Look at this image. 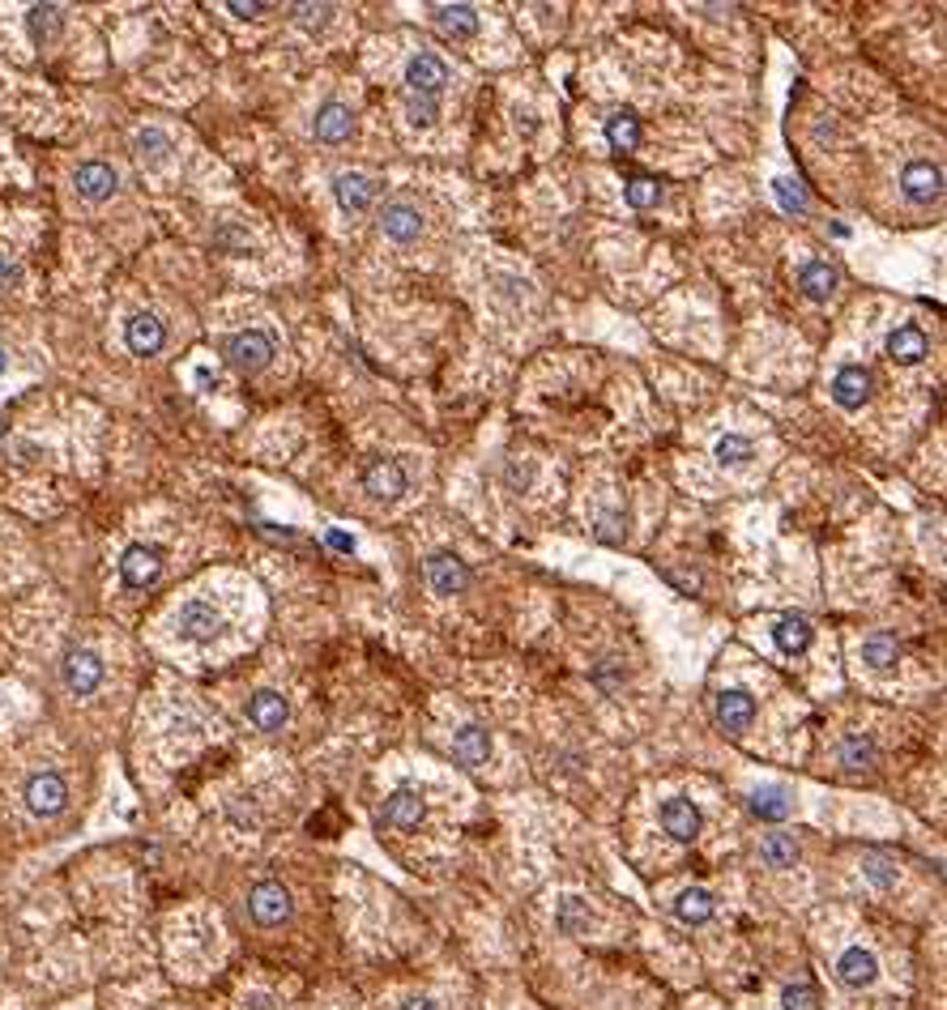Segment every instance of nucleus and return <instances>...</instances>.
Instances as JSON below:
<instances>
[{
    "mask_svg": "<svg viewBox=\"0 0 947 1010\" xmlns=\"http://www.w3.org/2000/svg\"><path fill=\"white\" fill-rule=\"evenodd\" d=\"M214 244L226 247V252H252V239L235 226V222H223V226L214 231Z\"/></svg>",
    "mask_w": 947,
    "mask_h": 1010,
    "instance_id": "obj_43",
    "label": "nucleus"
},
{
    "mask_svg": "<svg viewBox=\"0 0 947 1010\" xmlns=\"http://www.w3.org/2000/svg\"><path fill=\"white\" fill-rule=\"evenodd\" d=\"M452 759L466 767H478L491 759V734L482 730V725H461L457 734H452Z\"/></svg>",
    "mask_w": 947,
    "mask_h": 1010,
    "instance_id": "obj_23",
    "label": "nucleus"
},
{
    "mask_svg": "<svg viewBox=\"0 0 947 1010\" xmlns=\"http://www.w3.org/2000/svg\"><path fill=\"white\" fill-rule=\"evenodd\" d=\"M431 22L452 39H470V34H478V9L474 4H436Z\"/></svg>",
    "mask_w": 947,
    "mask_h": 1010,
    "instance_id": "obj_27",
    "label": "nucleus"
},
{
    "mask_svg": "<svg viewBox=\"0 0 947 1010\" xmlns=\"http://www.w3.org/2000/svg\"><path fill=\"white\" fill-rule=\"evenodd\" d=\"M274 4H261V0H231L226 4V13H235V18H244V22H256V18H265Z\"/></svg>",
    "mask_w": 947,
    "mask_h": 1010,
    "instance_id": "obj_44",
    "label": "nucleus"
},
{
    "mask_svg": "<svg viewBox=\"0 0 947 1010\" xmlns=\"http://www.w3.org/2000/svg\"><path fill=\"white\" fill-rule=\"evenodd\" d=\"M896 661H900V644L892 640L888 631H875V635L863 640V665L884 674V670H896Z\"/></svg>",
    "mask_w": 947,
    "mask_h": 1010,
    "instance_id": "obj_33",
    "label": "nucleus"
},
{
    "mask_svg": "<svg viewBox=\"0 0 947 1010\" xmlns=\"http://www.w3.org/2000/svg\"><path fill=\"white\" fill-rule=\"evenodd\" d=\"M619 524H623L619 517H598V533H602L607 542H619V538L628 533V529H619Z\"/></svg>",
    "mask_w": 947,
    "mask_h": 1010,
    "instance_id": "obj_46",
    "label": "nucleus"
},
{
    "mask_svg": "<svg viewBox=\"0 0 947 1010\" xmlns=\"http://www.w3.org/2000/svg\"><path fill=\"white\" fill-rule=\"evenodd\" d=\"M747 810H752V819H760V823H785L790 819V810H794V793L785 789V785H760V789L747 797Z\"/></svg>",
    "mask_w": 947,
    "mask_h": 1010,
    "instance_id": "obj_21",
    "label": "nucleus"
},
{
    "mask_svg": "<svg viewBox=\"0 0 947 1010\" xmlns=\"http://www.w3.org/2000/svg\"><path fill=\"white\" fill-rule=\"evenodd\" d=\"M401 1010H440V1007H436L431 998H410V1002H406Z\"/></svg>",
    "mask_w": 947,
    "mask_h": 1010,
    "instance_id": "obj_48",
    "label": "nucleus"
},
{
    "mask_svg": "<svg viewBox=\"0 0 947 1010\" xmlns=\"http://www.w3.org/2000/svg\"><path fill=\"white\" fill-rule=\"evenodd\" d=\"M644 129L641 120H637V111H614L611 120H607V141H611L614 154H632L637 145H641Z\"/></svg>",
    "mask_w": 947,
    "mask_h": 1010,
    "instance_id": "obj_28",
    "label": "nucleus"
},
{
    "mask_svg": "<svg viewBox=\"0 0 947 1010\" xmlns=\"http://www.w3.org/2000/svg\"><path fill=\"white\" fill-rule=\"evenodd\" d=\"M380 819L389 823V827H401V832H410V827H418V823L427 819V802H422V793L418 789H393L389 797H385V810H380Z\"/></svg>",
    "mask_w": 947,
    "mask_h": 1010,
    "instance_id": "obj_17",
    "label": "nucleus"
},
{
    "mask_svg": "<svg viewBox=\"0 0 947 1010\" xmlns=\"http://www.w3.org/2000/svg\"><path fill=\"white\" fill-rule=\"evenodd\" d=\"M334 18V4H295V22L304 30H325Z\"/></svg>",
    "mask_w": 947,
    "mask_h": 1010,
    "instance_id": "obj_42",
    "label": "nucleus"
},
{
    "mask_svg": "<svg viewBox=\"0 0 947 1010\" xmlns=\"http://www.w3.org/2000/svg\"><path fill=\"white\" fill-rule=\"evenodd\" d=\"M926 350H930V337H926L918 325L892 328V337H888V358H892V363H905V367H914V363H921V358H926Z\"/></svg>",
    "mask_w": 947,
    "mask_h": 1010,
    "instance_id": "obj_25",
    "label": "nucleus"
},
{
    "mask_svg": "<svg viewBox=\"0 0 947 1010\" xmlns=\"http://www.w3.org/2000/svg\"><path fill=\"white\" fill-rule=\"evenodd\" d=\"M713 457L722 465H747L752 461V439L747 436H722L713 443Z\"/></svg>",
    "mask_w": 947,
    "mask_h": 1010,
    "instance_id": "obj_39",
    "label": "nucleus"
},
{
    "mask_svg": "<svg viewBox=\"0 0 947 1010\" xmlns=\"http://www.w3.org/2000/svg\"><path fill=\"white\" fill-rule=\"evenodd\" d=\"M836 286H841V274H836L828 261H807V265L798 269V290H803L807 299L828 303L836 295Z\"/></svg>",
    "mask_w": 947,
    "mask_h": 1010,
    "instance_id": "obj_24",
    "label": "nucleus"
},
{
    "mask_svg": "<svg viewBox=\"0 0 947 1010\" xmlns=\"http://www.w3.org/2000/svg\"><path fill=\"white\" fill-rule=\"evenodd\" d=\"M363 491L371 499H401L406 494V469L397 461H371L363 469Z\"/></svg>",
    "mask_w": 947,
    "mask_h": 1010,
    "instance_id": "obj_19",
    "label": "nucleus"
},
{
    "mask_svg": "<svg viewBox=\"0 0 947 1010\" xmlns=\"http://www.w3.org/2000/svg\"><path fill=\"white\" fill-rule=\"evenodd\" d=\"M120 575H124V584L129 589H150L159 575H163V550L154 547H129L124 550V559H120Z\"/></svg>",
    "mask_w": 947,
    "mask_h": 1010,
    "instance_id": "obj_15",
    "label": "nucleus"
},
{
    "mask_svg": "<svg viewBox=\"0 0 947 1010\" xmlns=\"http://www.w3.org/2000/svg\"><path fill=\"white\" fill-rule=\"evenodd\" d=\"M781 1007L785 1010H824V998H819L815 985L798 981V985H785V989H781Z\"/></svg>",
    "mask_w": 947,
    "mask_h": 1010,
    "instance_id": "obj_38",
    "label": "nucleus"
},
{
    "mask_svg": "<svg viewBox=\"0 0 947 1010\" xmlns=\"http://www.w3.org/2000/svg\"><path fill=\"white\" fill-rule=\"evenodd\" d=\"M427 584L440 593V598H461L470 589V568L452 554V550H436L427 559Z\"/></svg>",
    "mask_w": 947,
    "mask_h": 1010,
    "instance_id": "obj_8",
    "label": "nucleus"
},
{
    "mask_svg": "<svg viewBox=\"0 0 947 1010\" xmlns=\"http://www.w3.org/2000/svg\"><path fill=\"white\" fill-rule=\"evenodd\" d=\"M900 192H905V201H914V205H935V201L944 196V166L926 163V159L909 163L900 171Z\"/></svg>",
    "mask_w": 947,
    "mask_h": 1010,
    "instance_id": "obj_6",
    "label": "nucleus"
},
{
    "mask_svg": "<svg viewBox=\"0 0 947 1010\" xmlns=\"http://www.w3.org/2000/svg\"><path fill=\"white\" fill-rule=\"evenodd\" d=\"M896 861L892 857H879V853H863V878L875 887V891H888L896 887Z\"/></svg>",
    "mask_w": 947,
    "mask_h": 1010,
    "instance_id": "obj_36",
    "label": "nucleus"
},
{
    "mask_svg": "<svg viewBox=\"0 0 947 1010\" xmlns=\"http://www.w3.org/2000/svg\"><path fill=\"white\" fill-rule=\"evenodd\" d=\"M717 721H722L725 734H747V730L755 725V700L747 695V691L730 686V691L717 695Z\"/></svg>",
    "mask_w": 947,
    "mask_h": 1010,
    "instance_id": "obj_20",
    "label": "nucleus"
},
{
    "mask_svg": "<svg viewBox=\"0 0 947 1010\" xmlns=\"http://www.w3.org/2000/svg\"><path fill=\"white\" fill-rule=\"evenodd\" d=\"M700 827H704V819H700L696 802H688V797H670V802H662V832H666L670 840L692 845L700 836Z\"/></svg>",
    "mask_w": 947,
    "mask_h": 1010,
    "instance_id": "obj_12",
    "label": "nucleus"
},
{
    "mask_svg": "<svg viewBox=\"0 0 947 1010\" xmlns=\"http://www.w3.org/2000/svg\"><path fill=\"white\" fill-rule=\"evenodd\" d=\"M406 120H410V129H431L440 120V103L436 99H422V94H410L406 99Z\"/></svg>",
    "mask_w": 947,
    "mask_h": 1010,
    "instance_id": "obj_40",
    "label": "nucleus"
},
{
    "mask_svg": "<svg viewBox=\"0 0 947 1010\" xmlns=\"http://www.w3.org/2000/svg\"><path fill=\"white\" fill-rule=\"evenodd\" d=\"M73 188H78V196H82L85 205H103V201H112L115 192H120V171H115L112 163H82L78 171H73Z\"/></svg>",
    "mask_w": 947,
    "mask_h": 1010,
    "instance_id": "obj_7",
    "label": "nucleus"
},
{
    "mask_svg": "<svg viewBox=\"0 0 947 1010\" xmlns=\"http://www.w3.org/2000/svg\"><path fill=\"white\" fill-rule=\"evenodd\" d=\"M22 802L34 819H57L69 810V781L60 772H34L27 785H22Z\"/></svg>",
    "mask_w": 947,
    "mask_h": 1010,
    "instance_id": "obj_2",
    "label": "nucleus"
},
{
    "mask_svg": "<svg viewBox=\"0 0 947 1010\" xmlns=\"http://www.w3.org/2000/svg\"><path fill=\"white\" fill-rule=\"evenodd\" d=\"M4 367H9V355H4V350H0V376H4Z\"/></svg>",
    "mask_w": 947,
    "mask_h": 1010,
    "instance_id": "obj_51",
    "label": "nucleus"
},
{
    "mask_svg": "<svg viewBox=\"0 0 947 1010\" xmlns=\"http://www.w3.org/2000/svg\"><path fill=\"white\" fill-rule=\"evenodd\" d=\"M406 85H410V94L440 99V94H445V85H448V64L436 52L410 55V64H406Z\"/></svg>",
    "mask_w": 947,
    "mask_h": 1010,
    "instance_id": "obj_9",
    "label": "nucleus"
},
{
    "mask_svg": "<svg viewBox=\"0 0 947 1010\" xmlns=\"http://www.w3.org/2000/svg\"><path fill=\"white\" fill-rule=\"evenodd\" d=\"M376 192H380V184L371 175H363V171H342L334 180V196L346 214H363L376 201Z\"/></svg>",
    "mask_w": 947,
    "mask_h": 1010,
    "instance_id": "obj_18",
    "label": "nucleus"
},
{
    "mask_svg": "<svg viewBox=\"0 0 947 1010\" xmlns=\"http://www.w3.org/2000/svg\"><path fill=\"white\" fill-rule=\"evenodd\" d=\"M223 358L240 371V376H256L274 363V337L265 328H244V333H231L223 341Z\"/></svg>",
    "mask_w": 947,
    "mask_h": 1010,
    "instance_id": "obj_1",
    "label": "nucleus"
},
{
    "mask_svg": "<svg viewBox=\"0 0 947 1010\" xmlns=\"http://www.w3.org/2000/svg\"><path fill=\"white\" fill-rule=\"evenodd\" d=\"M124 346H129L138 358H154L163 346H167V325H163L154 312H138V316H129V325H124Z\"/></svg>",
    "mask_w": 947,
    "mask_h": 1010,
    "instance_id": "obj_10",
    "label": "nucleus"
},
{
    "mask_svg": "<svg viewBox=\"0 0 947 1010\" xmlns=\"http://www.w3.org/2000/svg\"><path fill=\"white\" fill-rule=\"evenodd\" d=\"M133 154H138V163L141 166H167V159H171V137L163 133V129H138V137H133Z\"/></svg>",
    "mask_w": 947,
    "mask_h": 1010,
    "instance_id": "obj_30",
    "label": "nucleus"
},
{
    "mask_svg": "<svg viewBox=\"0 0 947 1010\" xmlns=\"http://www.w3.org/2000/svg\"><path fill=\"white\" fill-rule=\"evenodd\" d=\"M811 635H815V631H811V623L803 619V614H781L777 628H773V640H777V649H781V653H790V656L807 653Z\"/></svg>",
    "mask_w": 947,
    "mask_h": 1010,
    "instance_id": "obj_29",
    "label": "nucleus"
},
{
    "mask_svg": "<svg viewBox=\"0 0 947 1010\" xmlns=\"http://www.w3.org/2000/svg\"><path fill=\"white\" fill-rule=\"evenodd\" d=\"M875 742H870V734H845V742H841V767L845 772H870L875 767Z\"/></svg>",
    "mask_w": 947,
    "mask_h": 1010,
    "instance_id": "obj_34",
    "label": "nucleus"
},
{
    "mask_svg": "<svg viewBox=\"0 0 947 1010\" xmlns=\"http://www.w3.org/2000/svg\"><path fill=\"white\" fill-rule=\"evenodd\" d=\"M329 542H334L337 550H355V542H350L346 533H329Z\"/></svg>",
    "mask_w": 947,
    "mask_h": 1010,
    "instance_id": "obj_50",
    "label": "nucleus"
},
{
    "mask_svg": "<svg viewBox=\"0 0 947 1010\" xmlns=\"http://www.w3.org/2000/svg\"><path fill=\"white\" fill-rule=\"evenodd\" d=\"M836 981L845 985V989H870V985L879 981V959H875V951L845 947L841 959H836Z\"/></svg>",
    "mask_w": 947,
    "mask_h": 1010,
    "instance_id": "obj_13",
    "label": "nucleus"
},
{
    "mask_svg": "<svg viewBox=\"0 0 947 1010\" xmlns=\"http://www.w3.org/2000/svg\"><path fill=\"white\" fill-rule=\"evenodd\" d=\"M22 286V265L18 261H0V290H18Z\"/></svg>",
    "mask_w": 947,
    "mask_h": 1010,
    "instance_id": "obj_45",
    "label": "nucleus"
},
{
    "mask_svg": "<svg viewBox=\"0 0 947 1010\" xmlns=\"http://www.w3.org/2000/svg\"><path fill=\"white\" fill-rule=\"evenodd\" d=\"M248 1007H252V1010H274V998H269V993H256V998H252Z\"/></svg>",
    "mask_w": 947,
    "mask_h": 1010,
    "instance_id": "obj_49",
    "label": "nucleus"
},
{
    "mask_svg": "<svg viewBox=\"0 0 947 1010\" xmlns=\"http://www.w3.org/2000/svg\"><path fill=\"white\" fill-rule=\"evenodd\" d=\"M312 133H316L320 145H342V141H350V133H355V111L346 108V103H337V99L320 103V108H316V120H312Z\"/></svg>",
    "mask_w": 947,
    "mask_h": 1010,
    "instance_id": "obj_14",
    "label": "nucleus"
},
{
    "mask_svg": "<svg viewBox=\"0 0 947 1010\" xmlns=\"http://www.w3.org/2000/svg\"><path fill=\"white\" fill-rule=\"evenodd\" d=\"M223 628H226L223 610L205 598L184 601V605L175 610V635L189 640V644H210L214 635H223Z\"/></svg>",
    "mask_w": 947,
    "mask_h": 1010,
    "instance_id": "obj_3",
    "label": "nucleus"
},
{
    "mask_svg": "<svg viewBox=\"0 0 947 1010\" xmlns=\"http://www.w3.org/2000/svg\"><path fill=\"white\" fill-rule=\"evenodd\" d=\"M798 840L790 836V832H773V836H764L760 840V861L768 866V870H790L794 861H798Z\"/></svg>",
    "mask_w": 947,
    "mask_h": 1010,
    "instance_id": "obj_31",
    "label": "nucleus"
},
{
    "mask_svg": "<svg viewBox=\"0 0 947 1010\" xmlns=\"http://www.w3.org/2000/svg\"><path fill=\"white\" fill-rule=\"evenodd\" d=\"M60 679H64V686L73 695H94L103 686V679H108V665H103V656L94 649H69L64 665H60Z\"/></svg>",
    "mask_w": 947,
    "mask_h": 1010,
    "instance_id": "obj_5",
    "label": "nucleus"
},
{
    "mask_svg": "<svg viewBox=\"0 0 947 1010\" xmlns=\"http://www.w3.org/2000/svg\"><path fill=\"white\" fill-rule=\"evenodd\" d=\"M713 912H717V904H713V896H709L704 887H688V891L674 900V917H679L683 926H704Z\"/></svg>",
    "mask_w": 947,
    "mask_h": 1010,
    "instance_id": "obj_32",
    "label": "nucleus"
},
{
    "mask_svg": "<svg viewBox=\"0 0 947 1010\" xmlns=\"http://www.w3.org/2000/svg\"><path fill=\"white\" fill-rule=\"evenodd\" d=\"M623 196H628V205H632V210H653V205L662 201V184H658V180H649V175H637V180H628Z\"/></svg>",
    "mask_w": 947,
    "mask_h": 1010,
    "instance_id": "obj_37",
    "label": "nucleus"
},
{
    "mask_svg": "<svg viewBox=\"0 0 947 1010\" xmlns=\"http://www.w3.org/2000/svg\"><path fill=\"white\" fill-rule=\"evenodd\" d=\"M376 222H380V231L389 235L393 244H415L418 235H422V214H418L410 201H389Z\"/></svg>",
    "mask_w": 947,
    "mask_h": 1010,
    "instance_id": "obj_16",
    "label": "nucleus"
},
{
    "mask_svg": "<svg viewBox=\"0 0 947 1010\" xmlns=\"http://www.w3.org/2000/svg\"><path fill=\"white\" fill-rule=\"evenodd\" d=\"M589 926H593V917H589V908L577 900V896L559 900V908H556V929H559V934H568V938H581V934H589Z\"/></svg>",
    "mask_w": 947,
    "mask_h": 1010,
    "instance_id": "obj_35",
    "label": "nucleus"
},
{
    "mask_svg": "<svg viewBox=\"0 0 947 1010\" xmlns=\"http://www.w3.org/2000/svg\"><path fill=\"white\" fill-rule=\"evenodd\" d=\"M530 478H533V465H508V482H512V487H521V491H526V487H530Z\"/></svg>",
    "mask_w": 947,
    "mask_h": 1010,
    "instance_id": "obj_47",
    "label": "nucleus"
},
{
    "mask_svg": "<svg viewBox=\"0 0 947 1010\" xmlns=\"http://www.w3.org/2000/svg\"><path fill=\"white\" fill-rule=\"evenodd\" d=\"M248 721L261 734H278L282 725L291 721V704L282 700L278 691H256L248 700Z\"/></svg>",
    "mask_w": 947,
    "mask_h": 1010,
    "instance_id": "obj_22",
    "label": "nucleus"
},
{
    "mask_svg": "<svg viewBox=\"0 0 947 1010\" xmlns=\"http://www.w3.org/2000/svg\"><path fill=\"white\" fill-rule=\"evenodd\" d=\"M773 192H777L781 210H790V214H807V192H803V184H794V180H777Z\"/></svg>",
    "mask_w": 947,
    "mask_h": 1010,
    "instance_id": "obj_41",
    "label": "nucleus"
},
{
    "mask_svg": "<svg viewBox=\"0 0 947 1010\" xmlns=\"http://www.w3.org/2000/svg\"><path fill=\"white\" fill-rule=\"evenodd\" d=\"M870 392H875V376H870L866 367L849 363V367H841V371H836L833 401L841 406V410H863L866 401H870Z\"/></svg>",
    "mask_w": 947,
    "mask_h": 1010,
    "instance_id": "obj_11",
    "label": "nucleus"
},
{
    "mask_svg": "<svg viewBox=\"0 0 947 1010\" xmlns=\"http://www.w3.org/2000/svg\"><path fill=\"white\" fill-rule=\"evenodd\" d=\"M64 30V9L60 4H30L27 9V34L34 48H48Z\"/></svg>",
    "mask_w": 947,
    "mask_h": 1010,
    "instance_id": "obj_26",
    "label": "nucleus"
},
{
    "mask_svg": "<svg viewBox=\"0 0 947 1010\" xmlns=\"http://www.w3.org/2000/svg\"><path fill=\"white\" fill-rule=\"evenodd\" d=\"M248 917L261 929H278L295 917V900L282 883H256L248 891Z\"/></svg>",
    "mask_w": 947,
    "mask_h": 1010,
    "instance_id": "obj_4",
    "label": "nucleus"
}]
</instances>
